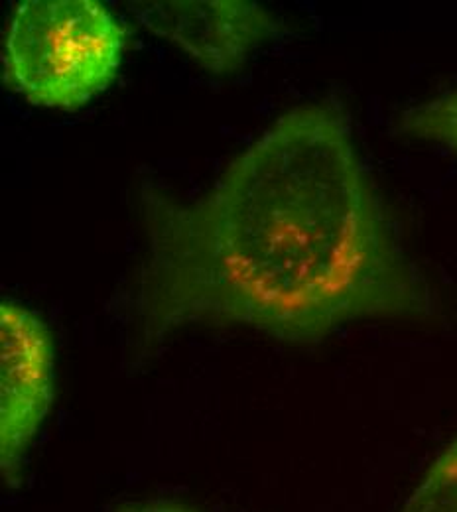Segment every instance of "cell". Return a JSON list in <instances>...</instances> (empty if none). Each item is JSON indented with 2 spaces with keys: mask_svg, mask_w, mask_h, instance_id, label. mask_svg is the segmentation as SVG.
Listing matches in <instances>:
<instances>
[{
  "mask_svg": "<svg viewBox=\"0 0 457 512\" xmlns=\"http://www.w3.org/2000/svg\"><path fill=\"white\" fill-rule=\"evenodd\" d=\"M402 134L440 142L457 154V89L416 105L398 119Z\"/></svg>",
  "mask_w": 457,
  "mask_h": 512,
  "instance_id": "8992f818",
  "label": "cell"
},
{
  "mask_svg": "<svg viewBox=\"0 0 457 512\" xmlns=\"http://www.w3.org/2000/svg\"><path fill=\"white\" fill-rule=\"evenodd\" d=\"M132 10L144 28L215 75L239 71L278 30L274 14L249 0L144 2Z\"/></svg>",
  "mask_w": 457,
  "mask_h": 512,
  "instance_id": "277c9868",
  "label": "cell"
},
{
  "mask_svg": "<svg viewBox=\"0 0 457 512\" xmlns=\"http://www.w3.org/2000/svg\"><path fill=\"white\" fill-rule=\"evenodd\" d=\"M140 211L142 357L190 325L308 345L349 321L440 310L333 103L284 113L196 199L144 184Z\"/></svg>",
  "mask_w": 457,
  "mask_h": 512,
  "instance_id": "6da1fadb",
  "label": "cell"
},
{
  "mask_svg": "<svg viewBox=\"0 0 457 512\" xmlns=\"http://www.w3.org/2000/svg\"><path fill=\"white\" fill-rule=\"evenodd\" d=\"M400 512H457V438L434 459Z\"/></svg>",
  "mask_w": 457,
  "mask_h": 512,
  "instance_id": "5b68a950",
  "label": "cell"
},
{
  "mask_svg": "<svg viewBox=\"0 0 457 512\" xmlns=\"http://www.w3.org/2000/svg\"><path fill=\"white\" fill-rule=\"evenodd\" d=\"M54 337L40 316L0 304V465L18 481L24 455L54 402Z\"/></svg>",
  "mask_w": 457,
  "mask_h": 512,
  "instance_id": "3957f363",
  "label": "cell"
},
{
  "mask_svg": "<svg viewBox=\"0 0 457 512\" xmlns=\"http://www.w3.org/2000/svg\"><path fill=\"white\" fill-rule=\"evenodd\" d=\"M127 32L97 0H26L8 22L4 83L32 105L77 109L117 77Z\"/></svg>",
  "mask_w": 457,
  "mask_h": 512,
  "instance_id": "7a4b0ae2",
  "label": "cell"
},
{
  "mask_svg": "<svg viewBox=\"0 0 457 512\" xmlns=\"http://www.w3.org/2000/svg\"><path fill=\"white\" fill-rule=\"evenodd\" d=\"M115 512H199L186 505L160 503V501H144V503H125Z\"/></svg>",
  "mask_w": 457,
  "mask_h": 512,
  "instance_id": "52a82bcc",
  "label": "cell"
}]
</instances>
